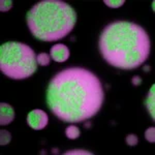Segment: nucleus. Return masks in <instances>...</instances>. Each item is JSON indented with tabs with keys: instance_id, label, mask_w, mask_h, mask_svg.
I'll return each mask as SVG.
<instances>
[{
	"instance_id": "obj_12",
	"label": "nucleus",
	"mask_w": 155,
	"mask_h": 155,
	"mask_svg": "<svg viewBox=\"0 0 155 155\" xmlns=\"http://www.w3.org/2000/svg\"><path fill=\"white\" fill-rule=\"evenodd\" d=\"M104 3L109 7H112V8H118V7L123 5L125 1L124 0H104Z\"/></svg>"
},
{
	"instance_id": "obj_7",
	"label": "nucleus",
	"mask_w": 155,
	"mask_h": 155,
	"mask_svg": "<svg viewBox=\"0 0 155 155\" xmlns=\"http://www.w3.org/2000/svg\"><path fill=\"white\" fill-rule=\"evenodd\" d=\"M15 119V110L12 106L5 102L0 104V124L1 126L7 125Z\"/></svg>"
},
{
	"instance_id": "obj_17",
	"label": "nucleus",
	"mask_w": 155,
	"mask_h": 155,
	"mask_svg": "<svg viewBox=\"0 0 155 155\" xmlns=\"http://www.w3.org/2000/svg\"><path fill=\"white\" fill-rule=\"evenodd\" d=\"M131 83L134 84V86H139V85H141V84H142V79H141V78H140L139 76H136V77L132 78Z\"/></svg>"
},
{
	"instance_id": "obj_10",
	"label": "nucleus",
	"mask_w": 155,
	"mask_h": 155,
	"mask_svg": "<svg viewBox=\"0 0 155 155\" xmlns=\"http://www.w3.org/2000/svg\"><path fill=\"white\" fill-rule=\"evenodd\" d=\"M36 59H37V63H38L39 65L47 66L50 64V59H51V57L47 53H41L36 56Z\"/></svg>"
},
{
	"instance_id": "obj_13",
	"label": "nucleus",
	"mask_w": 155,
	"mask_h": 155,
	"mask_svg": "<svg viewBox=\"0 0 155 155\" xmlns=\"http://www.w3.org/2000/svg\"><path fill=\"white\" fill-rule=\"evenodd\" d=\"M145 137L150 143H155V127H149L145 131Z\"/></svg>"
},
{
	"instance_id": "obj_19",
	"label": "nucleus",
	"mask_w": 155,
	"mask_h": 155,
	"mask_svg": "<svg viewBox=\"0 0 155 155\" xmlns=\"http://www.w3.org/2000/svg\"><path fill=\"white\" fill-rule=\"evenodd\" d=\"M52 153H54V154H58V149H56V148L53 149V150H52Z\"/></svg>"
},
{
	"instance_id": "obj_5",
	"label": "nucleus",
	"mask_w": 155,
	"mask_h": 155,
	"mask_svg": "<svg viewBox=\"0 0 155 155\" xmlns=\"http://www.w3.org/2000/svg\"><path fill=\"white\" fill-rule=\"evenodd\" d=\"M49 117L41 110H33L27 116V123L32 129L41 130L48 125Z\"/></svg>"
},
{
	"instance_id": "obj_15",
	"label": "nucleus",
	"mask_w": 155,
	"mask_h": 155,
	"mask_svg": "<svg viewBox=\"0 0 155 155\" xmlns=\"http://www.w3.org/2000/svg\"><path fill=\"white\" fill-rule=\"evenodd\" d=\"M12 7V0H1L0 1V12H8Z\"/></svg>"
},
{
	"instance_id": "obj_6",
	"label": "nucleus",
	"mask_w": 155,
	"mask_h": 155,
	"mask_svg": "<svg viewBox=\"0 0 155 155\" xmlns=\"http://www.w3.org/2000/svg\"><path fill=\"white\" fill-rule=\"evenodd\" d=\"M69 49L65 45L58 44L51 48V57L57 62H64L69 58Z\"/></svg>"
},
{
	"instance_id": "obj_16",
	"label": "nucleus",
	"mask_w": 155,
	"mask_h": 155,
	"mask_svg": "<svg viewBox=\"0 0 155 155\" xmlns=\"http://www.w3.org/2000/svg\"><path fill=\"white\" fill-rule=\"evenodd\" d=\"M137 137L136 134H128V136L126 137V143L127 145H129V146H136L137 144Z\"/></svg>"
},
{
	"instance_id": "obj_4",
	"label": "nucleus",
	"mask_w": 155,
	"mask_h": 155,
	"mask_svg": "<svg viewBox=\"0 0 155 155\" xmlns=\"http://www.w3.org/2000/svg\"><path fill=\"white\" fill-rule=\"evenodd\" d=\"M37 64L35 53L27 45L8 41L0 47V71L11 79L29 78L37 71Z\"/></svg>"
},
{
	"instance_id": "obj_18",
	"label": "nucleus",
	"mask_w": 155,
	"mask_h": 155,
	"mask_svg": "<svg viewBox=\"0 0 155 155\" xmlns=\"http://www.w3.org/2000/svg\"><path fill=\"white\" fill-rule=\"evenodd\" d=\"M144 69H145V71H150V66L149 65H145Z\"/></svg>"
},
{
	"instance_id": "obj_11",
	"label": "nucleus",
	"mask_w": 155,
	"mask_h": 155,
	"mask_svg": "<svg viewBox=\"0 0 155 155\" xmlns=\"http://www.w3.org/2000/svg\"><path fill=\"white\" fill-rule=\"evenodd\" d=\"M11 141H12V134L7 130H3V129H2V130L0 131V145L4 146V145L8 144Z\"/></svg>"
},
{
	"instance_id": "obj_3",
	"label": "nucleus",
	"mask_w": 155,
	"mask_h": 155,
	"mask_svg": "<svg viewBox=\"0 0 155 155\" xmlns=\"http://www.w3.org/2000/svg\"><path fill=\"white\" fill-rule=\"evenodd\" d=\"M27 25L35 38L55 41L65 37L74 27L77 14L64 1L42 0L27 12Z\"/></svg>"
},
{
	"instance_id": "obj_8",
	"label": "nucleus",
	"mask_w": 155,
	"mask_h": 155,
	"mask_svg": "<svg viewBox=\"0 0 155 155\" xmlns=\"http://www.w3.org/2000/svg\"><path fill=\"white\" fill-rule=\"evenodd\" d=\"M145 106L148 110L152 120H155V85L153 84L149 90V93L145 99Z\"/></svg>"
},
{
	"instance_id": "obj_2",
	"label": "nucleus",
	"mask_w": 155,
	"mask_h": 155,
	"mask_svg": "<svg viewBox=\"0 0 155 155\" xmlns=\"http://www.w3.org/2000/svg\"><path fill=\"white\" fill-rule=\"evenodd\" d=\"M150 38L139 25L126 21L109 24L99 37V51L109 64L121 69H134L150 53Z\"/></svg>"
},
{
	"instance_id": "obj_1",
	"label": "nucleus",
	"mask_w": 155,
	"mask_h": 155,
	"mask_svg": "<svg viewBox=\"0 0 155 155\" xmlns=\"http://www.w3.org/2000/svg\"><path fill=\"white\" fill-rule=\"evenodd\" d=\"M104 89L93 72L72 67L58 72L47 89V104L64 122H82L98 113L104 102Z\"/></svg>"
},
{
	"instance_id": "obj_9",
	"label": "nucleus",
	"mask_w": 155,
	"mask_h": 155,
	"mask_svg": "<svg viewBox=\"0 0 155 155\" xmlns=\"http://www.w3.org/2000/svg\"><path fill=\"white\" fill-rule=\"evenodd\" d=\"M65 134L68 139L71 140H76L80 137V129L77 126L71 125L65 129Z\"/></svg>"
},
{
	"instance_id": "obj_20",
	"label": "nucleus",
	"mask_w": 155,
	"mask_h": 155,
	"mask_svg": "<svg viewBox=\"0 0 155 155\" xmlns=\"http://www.w3.org/2000/svg\"><path fill=\"white\" fill-rule=\"evenodd\" d=\"M152 9H153V12L155 11V1H152Z\"/></svg>"
},
{
	"instance_id": "obj_21",
	"label": "nucleus",
	"mask_w": 155,
	"mask_h": 155,
	"mask_svg": "<svg viewBox=\"0 0 155 155\" xmlns=\"http://www.w3.org/2000/svg\"><path fill=\"white\" fill-rule=\"evenodd\" d=\"M85 126H87V127H89V126H90V123H89V122H88V123H87V124H86V125H85Z\"/></svg>"
},
{
	"instance_id": "obj_14",
	"label": "nucleus",
	"mask_w": 155,
	"mask_h": 155,
	"mask_svg": "<svg viewBox=\"0 0 155 155\" xmlns=\"http://www.w3.org/2000/svg\"><path fill=\"white\" fill-rule=\"evenodd\" d=\"M92 152H89L87 150H82V149H74V150H69V151L64 152V155H92Z\"/></svg>"
}]
</instances>
